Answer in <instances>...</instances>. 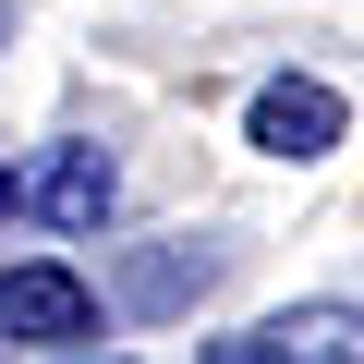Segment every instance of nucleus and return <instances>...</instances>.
<instances>
[{"label":"nucleus","instance_id":"obj_3","mask_svg":"<svg viewBox=\"0 0 364 364\" xmlns=\"http://www.w3.org/2000/svg\"><path fill=\"white\" fill-rule=\"evenodd\" d=\"M0 340H37V352H73V340H97V291L73 279V267H0Z\"/></svg>","mask_w":364,"mask_h":364},{"label":"nucleus","instance_id":"obj_2","mask_svg":"<svg viewBox=\"0 0 364 364\" xmlns=\"http://www.w3.org/2000/svg\"><path fill=\"white\" fill-rule=\"evenodd\" d=\"M207 291H219V255H207V243H122V255H109V304H122L134 328L195 316Z\"/></svg>","mask_w":364,"mask_h":364},{"label":"nucleus","instance_id":"obj_4","mask_svg":"<svg viewBox=\"0 0 364 364\" xmlns=\"http://www.w3.org/2000/svg\"><path fill=\"white\" fill-rule=\"evenodd\" d=\"M25 207H37L49 231H97V219L122 207V170H109V146H61V158L25 182Z\"/></svg>","mask_w":364,"mask_h":364},{"label":"nucleus","instance_id":"obj_1","mask_svg":"<svg viewBox=\"0 0 364 364\" xmlns=\"http://www.w3.org/2000/svg\"><path fill=\"white\" fill-rule=\"evenodd\" d=\"M340 134H352V109H340V85H316V73H267L255 109H243V146L279 158V170H316Z\"/></svg>","mask_w":364,"mask_h":364},{"label":"nucleus","instance_id":"obj_5","mask_svg":"<svg viewBox=\"0 0 364 364\" xmlns=\"http://www.w3.org/2000/svg\"><path fill=\"white\" fill-rule=\"evenodd\" d=\"M255 340L279 364H364V304H279Z\"/></svg>","mask_w":364,"mask_h":364},{"label":"nucleus","instance_id":"obj_6","mask_svg":"<svg viewBox=\"0 0 364 364\" xmlns=\"http://www.w3.org/2000/svg\"><path fill=\"white\" fill-rule=\"evenodd\" d=\"M195 364H279V352H267V340H255V328H243V340H207V352H195Z\"/></svg>","mask_w":364,"mask_h":364}]
</instances>
